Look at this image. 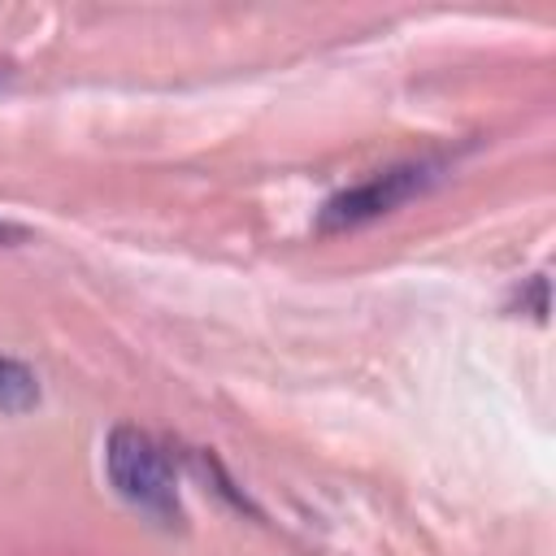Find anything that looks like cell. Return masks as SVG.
I'll use <instances>...</instances> for the list:
<instances>
[{"label": "cell", "instance_id": "obj_1", "mask_svg": "<svg viewBox=\"0 0 556 556\" xmlns=\"http://www.w3.org/2000/svg\"><path fill=\"white\" fill-rule=\"evenodd\" d=\"M104 469L113 491L139 508L143 517L161 521V526H178V478L174 465L165 456V447L139 430V426H117L104 443Z\"/></svg>", "mask_w": 556, "mask_h": 556}, {"label": "cell", "instance_id": "obj_2", "mask_svg": "<svg viewBox=\"0 0 556 556\" xmlns=\"http://www.w3.org/2000/svg\"><path fill=\"white\" fill-rule=\"evenodd\" d=\"M434 178H439V161H430V156L404 161V165H391V169H378L365 182L330 195L326 208H321V217H317V230H356V226H365V222L400 208L404 200L421 195Z\"/></svg>", "mask_w": 556, "mask_h": 556}, {"label": "cell", "instance_id": "obj_3", "mask_svg": "<svg viewBox=\"0 0 556 556\" xmlns=\"http://www.w3.org/2000/svg\"><path fill=\"white\" fill-rule=\"evenodd\" d=\"M39 404V378L17 356H0V413L22 417Z\"/></svg>", "mask_w": 556, "mask_h": 556}, {"label": "cell", "instance_id": "obj_4", "mask_svg": "<svg viewBox=\"0 0 556 556\" xmlns=\"http://www.w3.org/2000/svg\"><path fill=\"white\" fill-rule=\"evenodd\" d=\"M4 239H22V230H17V226H9V222H0V243H4Z\"/></svg>", "mask_w": 556, "mask_h": 556}]
</instances>
